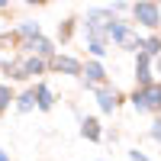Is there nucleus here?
I'll return each mask as SVG.
<instances>
[{
  "mask_svg": "<svg viewBox=\"0 0 161 161\" xmlns=\"http://www.w3.org/2000/svg\"><path fill=\"white\" fill-rule=\"evenodd\" d=\"M152 139L161 142V119H155V126H152Z\"/></svg>",
  "mask_w": 161,
  "mask_h": 161,
  "instance_id": "obj_14",
  "label": "nucleus"
},
{
  "mask_svg": "<svg viewBox=\"0 0 161 161\" xmlns=\"http://www.w3.org/2000/svg\"><path fill=\"white\" fill-rule=\"evenodd\" d=\"M106 39H113V42H119V45H126L129 39H132V29L126 23H119V19H113L110 23V29H106Z\"/></svg>",
  "mask_w": 161,
  "mask_h": 161,
  "instance_id": "obj_4",
  "label": "nucleus"
},
{
  "mask_svg": "<svg viewBox=\"0 0 161 161\" xmlns=\"http://www.w3.org/2000/svg\"><path fill=\"white\" fill-rule=\"evenodd\" d=\"M29 48L36 52V55H52V52H55V45H52L48 39H42V36H39V39H32V42H29Z\"/></svg>",
  "mask_w": 161,
  "mask_h": 161,
  "instance_id": "obj_9",
  "label": "nucleus"
},
{
  "mask_svg": "<svg viewBox=\"0 0 161 161\" xmlns=\"http://www.w3.org/2000/svg\"><path fill=\"white\" fill-rule=\"evenodd\" d=\"M103 80H106L103 64H100V61H87V64H84V84H87V90H90L93 84H103Z\"/></svg>",
  "mask_w": 161,
  "mask_h": 161,
  "instance_id": "obj_3",
  "label": "nucleus"
},
{
  "mask_svg": "<svg viewBox=\"0 0 161 161\" xmlns=\"http://www.w3.org/2000/svg\"><path fill=\"white\" fill-rule=\"evenodd\" d=\"M158 74H161V58H158Z\"/></svg>",
  "mask_w": 161,
  "mask_h": 161,
  "instance_id": "obj_18",
  "label": "nucleus"
},
{
  "mask_svg": "<svg viewBox=\"0 0 161 161\" xmlns=\"http://www.w3.org/2000/svg\"><path fill=\"white\" fill-rule=\"evenodd\" d=\"M7 103H10V90H7V87H0V110H3Z\"/></svg>",
  "mask_w": 161,
  "mask_h": 161,
  "instance_id": "obj_15",
  "label": "nucleus"
},
{
  "mask_svg": "<svg viewBox=\"0 0 161 161\" xmlns=\"http://www.w3.org/2000/svg\"><path fill=\"white\" fill-rule=\"evenodd\" d=\"M36 106H39V110H52V106H55V97H52V90L45 84L36 87Z\"/></svg>",
  "mask_w": 161,
  "mask_h": 161,
  "instance_id": "obj_7",
  "label": "nucleus"
},
{
  "mask_svg": "<svg viewBox=\"0 0 161 161\" xmlns=\"http://www.w3.org/2000/svg\"><path fill=\"white\" fill-rule=\"evenodd\" d=\"M16 106H19V113H29L32 106H36V90H26L23 97H19V103H16Z\"/></svg>",
  "mask_w": 161,
  "mask_h": 161,
  "instance_id": "obj_12",
  "label": "nucleus"
},
{
  "mask_svg": "<svg viewBox=\"0 0 161 161\" xmlns=\"http://www.w3.org/2000/svg\"><path fill=\"white\" fill-rule=\"evenodd\" d=\"M145 55L148 58H161V36H152V39H145Z\"/></svg>",
  "mask_w": 161,
  "mask_h": 161,
  "instance_id": "obj_11",
  "label": "nucleus"
},
{
  "mask_svg": "<svg viewBox=\"0 0 161 161\" xmlns=\"http://www.w3.org/2000/svg\"><path fill=\"white\" fill-rule=\"evenodd\" d=\"M52 64H55L58 71H64V74H84V64H80L77 58H71V55H58Z\"/></svg>",
  "mask_w": 161,
  "mask_h": 161,
  "instance_id": "obj_5",
  "label": "nucleus"
},
{
  "mask_svg": "<svg viewBox=\"0 0 161 161\" xmlns=\"http://www.w3.org/2000/svg\"><path fill=\"white\" fill-rule=\"evenodd\" d=\"M0 161H10V158H7V155H3V148H0Z\"/></svg>",
  "mask_w": 161,
  "mask_h": 161,
  "instance_id": "obj_17",
  "label": "nucleus"
},
{
  "mask_svg": "<svg viewBox=\"0 0 161 161\" xmlns=\"http://www.w3.org/2000/svg\"><path fill=\"white\" fill-rule=\"evenodd\" d=\"M97 103H100V110H103V113H113L119 100H116V93H113V90L100 87V90H97Z\"/></svg>",
  "mask_w": 161,
  "mask_h": 161,
  "instance_id": "obj_6",
  "label": "nucleus"
},
{
  "mask_svg": "<svg viewBox=\"0 0 161 161\" xmlns=\"http://www.w3.org/2000/svg\"><path fill=\"white\" fill-rule=\"evenodd\" d=\"M42 71H45V64L39 61V58H29V61L23 64V74H26V77H29V74H42Z\"/></svg>",
  "mask_w": 161,
  "mask_h": 161,
  "instance_id": "obj_13",
  "label": "nucleus"
},
{
  "mask_svg": "<svg viewBox=\"0 0 161 161\" xmlns=\"http://www.w3.org/2000/svg\"><path fill=\"white\" fill-rule=\"evenodd\" d=\"M132 16H136V23L145 26V29H158L161 26V10L155 3H136L132 7Z\"/></svg>",
  "mask_w": 161,
  "mask_h": 161,
  "instance_id": "obj_2",
  "label": "nucleus"
},
{
  "mask_svg": "<svg viewBox=\"0 0 161 161\" xmlns=\"http://www.w3.org/2000/svg\"><path fill=\"white\" fill-rule=\"evenodd\" d=\"M80 136L90 139V142H100V123L97 119H84V123H80Z\"/></svg>",
  "mask_w": 161,
  "mask_h": 161,
  "instance_id": "obj_8",
  "label": "nucleus"
},
{
  "mask_svg": "<svg viewBox=\"0 0 161 161\" xmlns=\"http://www.w3.org/2000/svg\"><path fill=\"white\" fill-rule=\"evenodd\" d=\"M87 48L93 58H103L106 55V39H87Z\"/></svg>",
  "mask_w": 161,
  "mask_h": 161,
  "instance_id": "obj_10",
  "label": "nucleus"
},
{
  "mask_svg": "<svg viewBox=\"0 0 161 161\" xmlns=\"http://www.w3.org/2000/svg\"><path fill=\"white\" fill-rule=\"evenodd\" d=\"M129 158H132V161H148V155H142L139 148H136V152H129Z\"/></svg>",
  "mask_w": 161,
  "mask_h": 161,
  "instance_id": "obj_16",
  "label": "nucleus"
},
{
  "mask_svg": "<svg viewBox=\"0 0 161 161\" xmlns=\"http://www.w3.org/2000/svg\"><path fill=\"white\" fill-rule=\"evenodd\" d=\"M132 106H136L139 113H158L161 110V84H152L148 90H136L132 93Z\"/></svg>",
  "mask_w": 161,
  "mask_h": 161,
  "instance_id": "obj_1",
  "label": "nucleus"
}]
</instances>
